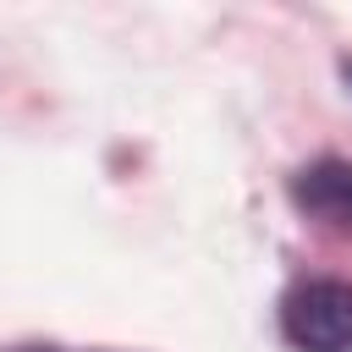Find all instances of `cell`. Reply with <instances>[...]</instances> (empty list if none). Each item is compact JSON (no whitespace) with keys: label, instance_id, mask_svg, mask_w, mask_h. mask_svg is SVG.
<instances>
[{"label":"cell","instance_id":"3","mask_svg":"<svg viewBox=\"0 0 352 352\" xmlns=\"http://www.w3.org/2000/svg\"><path fill=\"white\" fill-rule=\"evenodd\" d=\"M11 352H77V346H11Z\"/></svg>","mask_w":352,"mask_h":352},{"label":"cell","instance_id":"4","mask_svg":"<svg viewBox=\"0 0 352 352\" xmlns=\"http://www.w3.org/2000/svg\"><path fill=\"white\" fill-rule=\"evenodd\" d=\"M341 82H346V94H352V55H341Z\"/></svg>","mask_w":352,"mask_h":352},{"label":"cell","instance_id":"1","mask_svg":"<svg viewBox=\"0 0 352 352\" xmlns=\"http://www.w3.org/2000/svg\"><path fill=\"white\" fill-rule=\"evenodd\" d=\"M280 336L292 352H352V280H292L280 292Z\"/></svg>","mask_w":352,"mask_h":352},{"label":"cell","instance_id":"2","mask_svg":"<svg viewBox=\"0 0 352 352\" xmlns=\"http://www.w3.org/2000/svg\"><path fill=\"white\" fill-rule=\"evenodd\" d=\"M286 192L314 226H324L336 236H352V160H336V154L308 160V165L292 170Z\"/></svg>","mask_w":352,"mask_h":352}]
</instances>
